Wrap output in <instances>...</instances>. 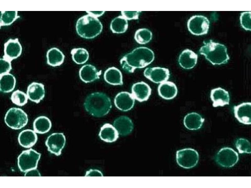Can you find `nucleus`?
<instances>
[{
    "mask_svg": "<svg viewBox=\"0 0 251 188\" xmlns=\"http://www.w3.org/2000/svg\"><path fill=\"white\" fill-rule=\"evenodd\" d=\"M12 69L11 61L4 58L0 59V75L8 73Z\"/></svg>",
    "mask_w": 251,
    "mask_h": 188,
    "instance_id": "nucleus-36",
    "label": "nucleus"
},
{
    "mask_svg": "<svg viewBox=\"0 0 251 188\" xmlns=\"http://www.w3.org/2000/svg\"><path fill=\"white\" fill-rule=\"evenodd\" d=\"M152 38V33L146 28L138 29L136 31L134 35L135 40L140 44H145L148 43Z\"/></svg>",
    "mask_w": 251,
    "mask_h": 188,
    "instance_id": "nucleus-32",
    "label": "nucleus"
},
{
    "mask_svg": "<svg viewBox=\"0 0 251 188\" xmlns=\"http://www.w3.org/2000/svg\"><path fill=\"white\" fill-rule=\"evenodd\" d=\"M47 63L52 66H60L64 62L65 56L58 49L54 47L49 50L46 54Z\"/></svg>",
    "mask_w": 251,
    "mask_h": 188,
    "instance_id": "nucleus-26",
    "label": "nucleus"
},
{
    "mask_svg": "<svg viewBox=\"0 0 251 188\" xmlns=\"http://www.w3.org/2000/svg\"><path fill=\"white\" fill-rule=\"evenodd\" d=\"M210 98L213 102L212 105L214 107L223 106L229 105L230 101L228 92L221 87L212 89L211 91Z\"/></svg>",
    "mask_w": 251,
    "mask_h": 188,
    "instance_id": "nucleus-17",
    "label": "nucleus"
},
{
    "mask_svg": "<svg viewBox=\"0 0 251 188\" xmlns=\"http://www.w3.org/2000/svg\"><path fill=\"white\" fill-rule=\"evenodd\" d=\"M77 32L80 36L93 39L100 34L103 25L97 18L88 14L79 18L76 24Z\"/></svg>",
    "mask_w": 251,
    "mask_h": 188,
    "instance_id": "nucleus-4",
    "label": "nucleus"
},
{
    "mask_svg": "<svg viewBox=\"0 0 251 188\" xmlns=\"http://www.w3.org/2000/svg\"><path fill=\"white\" fill-rule=\"evenodd\" d=\"M198 55L192 50L186 49L180 54L178 60L179 64L183 68L190 69L196 65Z\"/></svg>",
    "mask_w": 251,
    "mask_h": 188,
    "instance_id": "nucleus-20",
    "label": "nucleus"
},
{
    "mask_svg": "<svg viewBox=\"0 0 251 188\" xmlns=\"http://www.w3.org/2000/svg\"><path fill=\"white\" fill-rule=\"evenodd\" d=\"M86 12L88 14L97 18L102 15L104 13V11H86Z\"/></svg>",
    "mask_w": 251,
    "mask_h": 188,
    "instance_id": "nucleus-39",
    "label": "nucleus"
},
{
    "mask_svg": "<svg viewBox=\"0 0 251 188\" xmlns=\"http://www.w3.org/2000/svg\"><path fill=\"white\" fill-rule=\"evenodd\" d=\"M99 136L104 141L112 143L115 141L119 138V133L114 127L107 123L101 128Z\"/></svg>",
    "mask_w": 251,
    "mask_h": 188,
    "instance_id": "nucleus-23",
    "label": "nucleus"
},
{
    "mask_svg": "<svg viewBox=\"0 0 251 188\" xmlns=\"http://www.w3.org/2000/svg\"><path fill=\"white\" fill-rule=\"evenodd\" d=\"M141 11H121L122 16L127 20L137 19Z\"/></svg>",
    "mask_w": 251,
    "mask_h": 188,
    "instance_id": "nucleus-37",
    "label": "nucleus"
},
{
    "mask_svg": "<svg viewBox=\"0 0 251 188\" xmlns=\"http://www.w3.org/2000/svg\"><path fill=\"white\" fill-rule=\"evenodd\" d=\"M135 99L131 94L126 91H122L116 96L114 103L116 107L119 110L126 112L133 107Z\"/></svg>",
    "mask_w": 251,
    "mask_h": 188,
    "instance_id": "nucleus-13",
    "label": "nucleus"
},
{
    "mask_svg": "<svg viewBox=\"0 0 251 188\" xmlns=\"http://www.w3.org/2000/svg\"><path fill=\"white\" fill-rule=\"evenodd\" d=\"M251 12L241 13L240 17V23L242 27L246 30H251Z\"/></svg>",
    "mask_w": 251,
    "mask_h": 188,
    "instance_id": "nucleus-35",
    "label": "nucleus"
},
{
    "mask_svg": "<svg viewBox=\"0 0 251 188\" xmlns=\"http://www.w3.org/2000/svg\"><path fill=\"white\" fill-rule=\"evenodd\" d=\"M204 120V118H203L200 115L196 112H192L185 116L184 123V125L187 129L196 130L201 128Z\"/></svg>",
    "mask_w": 251,
    "mask_h": 188,
    "instance_id": "nucleus-24",
    "label": "nucleus"
},
{
    "mask_svg": "<svg viewBox=\"0 0 251 188\" xmlns=\"http://www.w3.org/2000/svg\"><path fill=\"white\" fill-rule=\"evenodd\" d=\"M144 75L152 82L159 83L167 81L169 78L170 73L168 69L157 67L146 68Z\"/></svg>",
    "mask_w": 251,
    "mask_h": 188,
    "instance_id": "nucleus-11",
    "label": "nucleus"
},
{
    "mask_svg": "<svg viewBox=\"0 0 251 188\" xmlns=\"http://www.w3.org/2000/svg\"><path fill=\"white\" fill-rule=\"evenodd\" d=\"M27 95L31 101L39 103L44 97L45 90L44 85L41 83L33 82L27 87Z\"/></svg>",
    "mask_w": 251,
    "mask_h": 188,
    "instance_id": "nucleus-16",
    "label": "nucleus"
},
{
    "mask_svg": "<svg viewBox=\"0 0 251 188\" xmlns=\"http://www.w3.org/2000/svg\"><path fill=\"white\" fill-rule=\"evenodd\" d=\"M154 55L150 49L140 47L125 55L120 60L123 69L127 72L133 73L136 68H143L154 60Z\"/></svg>",
    "mask_w": 251,
    "mask_h": 188,
    "instance_id": "nucleus-1",
    "label": "nucleus"
},
{
    "mask_svg": "<svg viewBox=\"0 0 251 188\" xmlns=\"http://www.w3.org/2000/svg\"><path fill=\"white\" fill-rule=\"evenodd\" d=\"M239 159L238 153L232 148L225 147L221 149L216 156V162L220 166L229 168L234 166Z\"/></svg>",
    "mask_w": 251,
    "mask_h": 188,
    "instance_id": "nucleus-9",
    "label": "nucleus"
},
{
    "mask_svg": "<svg viewBox=\"0 0 251 188\" xmlns=\"http://www.w3.org/2000/svg\"><path fill=\"white\" fill-rule=\"evenodd\" d=\"M27 114L22 109L12 107L6 112L5 122L9 127L13 129H19L26 125L28 122Z\"/></svg>",
    "mask_w": 251,
    "mask_h": 188,
    "instance_id": "nucleus-5",
    "label": "nucleus"
},
{
    "mask_svg": "<svg viewBox=\"0 0 251 188\" xmlns=\"http://www.w3.org/2000/svg\"><path fill=\"white\" fill-rule=\"evenodd\" d=\"M41 155L31 148L23 151L18 158V165L20 170L26 172L36 169Z\"/></svg>",
    "mask_w": 251,
    "mask_h": 188,
    "instance_id": "nucleus-6",
    "label": "nucleus"
},
{
    "mask_svg": "<svg viewBox=\"0 0 251 188\" xmlns=\"http://www.w3.org/2000/svg\"><path fill=\"white\" fill-rule=\"evenodd\" d=\"M16 80L14 76L10 73L0 75V90L4 93H8L15 87Z\"/></svg>",
    "mask_w": 251,
    "mask_h": 188,
    "instance_id": "nucleus-28",
    "label": "nucleus"
},
{
    "mask_svg": "<svg viewBox=\"0 0 251 188\" xmlns=\"http://www.w3.org/2000/svg\"><path fill=\"white\" fill-rule=\"evenodd\" d=\"M204 45L199 50L200 54L205 55L206 58L213 65H220L227 62L229 57L227 48L223 44L213 42H203Z\"/></svg>",
    "mask_w": 251,
    "mask_h": 188,
    "instance_id": "nucleus-3",
    "label": "nucleus"
},
{
    "mask_svg": "<svg viewBox=\"0 0 251 188\" xmlns=\"http://www.w3.org/2000/svg\"><path fill=\"white\" fill-rule=\"evenodd\" d=\"M65 143L66 138L63 133H56L49 136L45 144L48 151L58 156L61 154Z\"/></svg>",
    "mask_w": 251,
    "mask_h": 188,
    "instance_id": "nucleus-10",
    "label": "nucleus"
},
{
    "mask_svg": "<svg viewBox=\"0 0 251 188\" xmlns=\"http://www.w3.org/2000/svg\"><path fill=\"white\" fill-rule=\"evenodd\" d=\"M19 18L17 11H1L0 26L10 25Z\"/></svg>",
    "mask_w": 251,
    "mask_h": 188,
    "instance_id": "nucleus-31",
    "label": "nucleus"
},
{
    "mask_svg": "<svg viewBox=\"0 0 251 188\" xmlns=\"http://www.w3.org/2000/svg\"><path fill=\"white\" fill-rule=\"evenodd\" d=\"M209 24L210 22L206 17L202 15H195L189 19L187 26L192 34L200 35L207 33Z\"/></svg>",
    "mask_w": 251,
    "mask_h": 188,
    "instance_id": "nucleus-8",
    "label": "nucleus"
},
{
    "mask_svg": "<svg viewBox=\"0 0 251 188\" xmlns=\"http://www.w3.org/2000/svg\"><path fill=\"white\" fill-rule=\"evenodd\" d=\"M105 81L108 83L113 85H122L123 84L122 75L118 68L112 67L108 68L104 74Z\"/></svg>",
    "mask_w": 251,
    "mask_h": 188,
    "instance_id": "nucleus-25",
    "label": "nucleus"
},
{
    "mask_svg": "<svg viewBox=\"0 0 251 188\" xmlns=\"http://www.w3.org/2000/svg\"><path fill=\"white\" fill-rule=\"evenodd\" d=\"M52 126L50 119L45 116H40L34 121L33 127L34 131L40 134H44L48 132Z\"/></svg>",
    "mask_w": 251,
    "mask_h": 188,
    "instance_id": "nucleus-27",
    "label": "nucleus"
},
{
    "mask_svg": "<svg viewBox=\"0 0 251 188\" xmlns=\"http://www.w3.org/2000/svg\"><path fill=\"white\" fill-rule=\"evenodd\" d=\"M71 53L72 60L78 64L85 63L89 58L88 52L83 48H74L71 50Z\"/></svg>",
    "mask_w": 251,
    "mask_h": 188,
    "instance_id": "nucleus-30",
    "label": "nucleus"
},
{
    "mask_svg": "<svg viewBox=\"0 0 251 188\" xmlns=\"http://www.w3.org/2000/svg\"><path fill=\"white\" fill-rule=\"evenodd\" d=\"M158 90L159 96L166 100L173 99L177 96L178 93L176 85L169 81L161 83L158 86Z\"/></svg>",
    "mask_w": 251,
    "mask_h": 188,
    "instance_id": "nucleus-21",
    "label": "nucleus"
},
{
    "mask_svg": "<svg viewBox=\"0 0 251 188\" xmlns=\"http://www.w3.org/2000/svg\"><path fill=\"white\" fill-rule=\"evenodd\" d=\"M113 125L120 135H127L131 133L133 128L131 120L128 117L123 116L115 119Z\"/></svg>",
    "mask_w": 251,
    "mask_h": 188,
    "instance_id": "nucleus-19",
    "label": "nucleus"
},
{
    "mask_svg": "<svg viewBox=\"0 0 251 188\" xmlns=\"http://www.w3.org/2000/svg\"><path fill=\"white\" fill-rule=\"evenodd\" d=\"M235 117L240 123L244 124H251V102L243 103L234 107Z\"/></svg>",
    "mask_w": 251,
    "mask_h": 188,
    "instance_id": "nucleus-15",
    "label": "nucleus"
},
{
    "mask_svg": "<svg viewBox=\"0 0 251 188\" xmlns=\"http://www.w3.org/2000/svg\"><path fill=\"white\" fill-rule=\"evenodd\" d=\"M132 95L135 99L140 102L147 101L151 94V89L147 83L141 81L133 84Z\"/></svg>",
    "mask_w": 251,
    "mask_h": 188,
    "instance_id": "nucleus-14",
    "label": "nucleus"
},
{
    "mask_svg": "<svg viewBox=\"0 0 251 188\" xmlns=\"http://www.w3.org/2000/svg\"><path fill=\"white\" fill-rule=\"evenodd\" d=\"M127 20L122 16H118L113 19L110 24V29L114 33H123L128 28Z\"/></svg>",
    "mask_w": 251,
    "mask_h": 188,
    "instance_id": "nucleus-29",
    "label": "nucleus"
},
{
    "mask_svg": "<svg viewBox=\"0 0 251 188\" xmlns=\"http://www.w3.org/2000/svg\"><path fill=\"white\" fill-rule=\"evenodd\" d=\"M177 162L180 167L185 169H190L197 164L199 155L195 150L186 148L178 150L176 152Z\"/></svg>",
    "mask_w": 251,
    "mask_h": 188,
    "instance_id": "nucleus-7",
    "label": "nucleus"
},
{
    "mask_svg": "<svg viewBox=\"0 0 251 188\" xmlns=\"http://www.w3.org/2000/svg\"><path fill=\"white\" fill-rule=\"evenodd\" d=\"M101 74V70L98 71L94 66L90 64L83 65L79 71L81 79L86 83L91 82L99 79Z\"/></svg>",
    "mask_w": 251,
    "mask_h": 188,
    "instance_id": "nucleus-18",
    "label": "nucleus"
},
{
    "mask_svg": "<svg viewBox=\"0 0 251 188\" xmlns=\"http://www.w3.org/2000/svg\"><path fill=\"white\" fill-rule=\"evenodd\" d=\"M25 176H40V175L38 171L36 169H33L28 171L25 174Z\"/></svg>",
    "mask_w": 251,
    "mask_h": 188,
    "instance_id": "nucleus-38",
    "label": "nucleus"
},
{
    "mask_svg": "<svg viewBox=\"0 0 251 188\" xmlns=\"http://www.w3.org/2000/svg\"><path fill=\"white\" fill-rule=\"evenodd\" d=\"M236 146L239 153H251L250 143L247 139L243 138L238 139L236 142Z\"/></svg>",
    "mask_w": 251,
    "mask_h": 188,
    "instance_id": "nucleus-34",
    "label": "nucleus"
},
{
    "mask_svg": "<svg viewBox=\"0 0 251 188\" xmlns=\"http://www.w3.org/2000/svg\"><path fill=\"white\" fill-rule=\"evenodd\" d=\"M84 106L89 114L97 117L107 114L112 107L110 98L101 92H95L88 95L85 100Z\"/></svg>",
    "mask_w": 251,
    "mask_h": 188,
    "instance_id": "nucleus-2",
    "label": "nucleus"
},
{
    "mask_svg": "<svg viewBox=\"0 0 251 188\" xmlns=\"http://www.w3.org/2000/svg\"><path fill=\"white\" fill-rule=\"evenodd\" d=\"M4 45L3 58L11 61L21 55L22 48L18 38L9 39L4 43Z\"/></svg>",
    "mask_w": 251,
    "mask_h": 188,
    "instance_id": "nucleus-12",
    "label": "nucleus"
},
{
    "mask_svg": "<svg viewBox=\"0 0 251 188\" xmlns=\"http://www.w3.org/2000/svg\"><path fill=\"white\" fill-rule=\"evenodd\" d=\"M27 95L19 90L14 91L11 96V99L13 103L19 106H24L27 102Z\"/></svg>",
    "mask_w": 251,
    "mask_h": 188,
    "instance_id": "nucleus-33",
    "label": "nucleus"
},
{
    "mask_svg": "<svg viewBox=\"0 0 251 188\" xmlns=\"http://www.w3.org/2000/svg\"><path fill=\"white\" fill-rule=\"evenodd\" d=\"M37 136L35 131L28 129L24 130L19 134L18 141L20 145L28 148L33 146L36 143Z\"/></svg>",
    "mask_w": 251,
    "mask_h": 188,
    "instance_id": "nucleus-22",
    "label": "nucleus"
}]
</instances>
